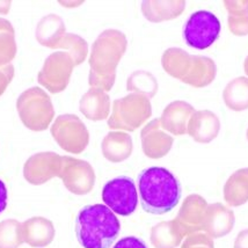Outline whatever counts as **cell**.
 <instances>
[{
  "instance_id": "1",
  "label": "cell",
  "mask_w": 248,
  "mask_h": 248,
  "mask_svg": "<svg viewBox=\"0 0 248 248\" xmlns=\"http://www.w3.org/2000/svg\"><path fill=\"white\" fill-rule=\"evenodd\" d=\"M138 194L144 211L164 215L172 211L181 200V185L165 167L153 166L138 174Z\"/></svg>"
},
{
  "instance_id": "2",
  "label": "cell",
  "mask_w": 248,
  "mask_h": 248,
  "mask_svg": "<svg viewBox=\"0 0 248 248\" xmlns=\"http://www.w3.org/2000/svg\"><path fill=\"white\" fill-rule=\"evenodd\" d=\"M121 223L107 205H86L77 215L76 234L84 248H110L119 237Z\"/></svg>"
},
{
  "instance_id": "3",
  "label": "cell",
  "mask_w": 248,
  "mask_h": 248,
  "mask_svg": "<svg viewBox=\"0 0 248 248\" xmlns=\"http://www.w3.org/2000/svg\"><path fill=\"white\" fill-rule=\"evenodd\" d=\"M102 201L114 214L130 216L138 205V191L134 179L129 176H117L102 188Z\"/></svg>"
},
{
  "instance_id": "4",
  "label": "cell",
  "mask_w": 248,
  "mask_h": 248,
  "mask_svg": "<svg viewBox=\"0 0 248 248\" xmlns=\"http://www.w3.org/2000/svg\"><path fill=\"white\" fill-rule=\"evenodd\" d=\"M220 21L209 11H197L189 16L184 29V37L189 46L204 50L215 43L220 34Z\"/></svg>"
},
{
  "instance_id": "5",
  "label": "cell",
  "mask_w": 248,
  "mask_h": 248,
  "mask_svg": "<svg viewBox=\"0 0 248 248\" xmlns=\"http://www.w3.org/2000/svg\"><path fill=\"white\" fill-rule=\"evenodd\" d=\"M113 248H149L143 240L137 237H125L120 239Z\"/></svg>"
},
{
  "instance_id": "6",
  "label": "cell",
  "mask_w": 248,
  "mask_h": 248,
  "mask_svg": "<svg viewBox=\"0 0 248 248\" xmlns=\"http://www.w3.org/2000/svg\"><path fill=\"white\" fill-rule=\"evenodd\" d=\"M7 200H8V191L6 188L5 182L0 180V214L5 210L7 206Z\"/></svg>"
}]
</instances>
